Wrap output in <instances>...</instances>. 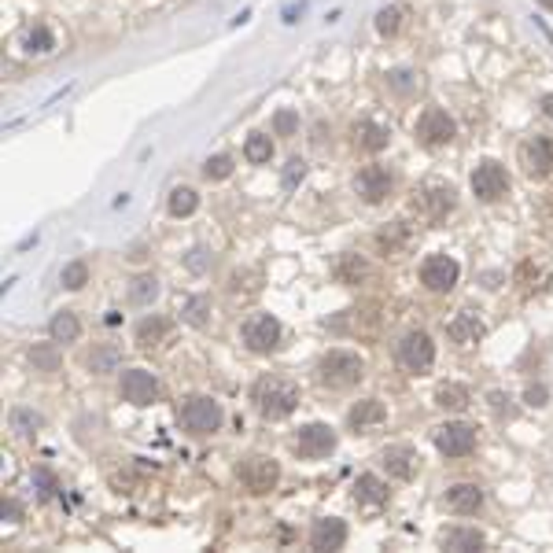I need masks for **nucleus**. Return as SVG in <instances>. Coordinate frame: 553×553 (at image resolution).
<instances>
[{
  "label": "nucleus",
  "mask_w": 553,
  "mask_h": 553,
  "mask_svg": "<svg viewBox=\"0 0 553 553\" xmlns=\"http://www.w3.org/2000/svg\"><path fill=\"white\" fill-rule=\"evenodd\" d=\"M254 406H259L266 420H284L299 406V388L284 376H262L254 384Z\"/></svg>",
  "instance_id": "f257e3e1"
},
{
  "label": "nucleus",
  "mask_w": 553,
  "mask_h": 553,
  "mask_svg": "<svg viewBox=\"0 0 553 553\" xmlns=\"http://www.w3.org/2000/svg\"><path fill=\"white\" fill-rule=\"evenodd\" d=\"M177 420L188 435H215L225 420V410H222V402H215L210 395H192V398L181 402Z\"/></svg>",
  "instance_id": "f03ea898"
},
{
  "label": "nucleus",
  "mask_w": 553,
  "mask_h": 553,
  "mask_svg": "<svg viewBox=\"0 0 553 553\" xmlns=\"http://www.w3.org/2000/svg\"><path fill=\"white\" fill-rule=\"evenodd\" d=\"M366 376V361L354 351H329L321 361H317V380L325 388H354L358 380Z\"/></svg>",
  "instance_id": "7ed1b4c3"
},
{
  "label": "nucleus",
  "mask_w": 553,
  "mask_h": 553,
  "mask_svg": "<svg viewBox=\"0 0 553 553\" xmlns=\"http://www.w3.org/2000/svg\"><path fill=\"white\" fill-rule=\"evenodd\" d=\"M398 366L406 369V373H428L435 366V343H432V336L428 332H406L398 339Z\"/></svg>",
  "instance_id": "20e7f679"
},
{
  "label": "nucleus",
  "mask_w": 553,
  "mask_h": 553,
  "mask_svg": "<svg viewBox=\"0 0 553 553\" xmlns=\"http://www.w3.org/2000/svg\"><path fill=\"white\" fill-rule=\"evenodd\" d=\"M237 476L251 495H269L276 487V480H281V465H276L273 458H266V454H251V458H244L237 465Z\"/></svg>",
  "instance_id": "39448f33"
},
{
  "label": "nucleus",
  "mask_w": 553,
  "mask_h": 553,
  "mask_svg": "<svg viewBox=\"0 0 553 553\" xmlns=\"http://www.w3.org/2000/svg\"><path fill=\"white\" fill-rule=\"evenodd\" d=\"M240 336H244L247 351L269 354V351H276V343H281V321H276L273 314H251L244 321V329H240Z\"/></svg>",
  "instance_id": "423d86ee"
},
{
  "label": "nucleus",
  "mask_w": 553,
  "mask_h": 553,
  "mask_svg": "<svg viewBox=\"0 0 553 553\" xmlns=\"http://www.w3.org/2000/svg\"><path fill=\"white\" fill-rule=\"evenodd\" d=\"M417 137H420L424 148H443V144H450L458 137V122L443 108H428L417 118Z\"/></svg>",
  "instance_id": "0eeeda50"
},
{
  "label": "nucleus",
  "mask_w": 553,
  "mask_h": 553,
  "mask_svg": "<svg viewBox=\"0 0 553 553\" xmlns=\"http://www.w3.org/2000/svg\"><path fill=\"white\" fill-rule=\"evenodd\" d=\"M118 395L130 402V406H152L159 398V380L148 369H125L118 380Z\"/></svg>",
  "instance_id": "6e6552de"
},
{
  "label": "nucleus",
  "mask_w": 553,
  "mask_h": 553,
  "mask_svg": "<svg viewBox=\"0 0 553 553\" xmlns=\"http://www.w3.org/2000/svg\"><path fill=\"white\" fill-rule=\"evenodd\" d=\"M505 188H509V174H505V166H502V162L483 159V162L472 170V192H476V200L495 203V200L505 196Z\"/></svg>",
  "instance_id": "1a4fd4ad"
},
{
  "label": "nucleus",
  "mask_w": 553,
  "mask_h": 553,
  "mask_svg": "<svg viewBox=\"0 0 553 553\" xmlns=\"http://www.w3.org/2000/svg\"><path fill=\"white\" fill-rule=\"evenodd\" d=\"M435 446H439V454H446V458H465V454L476 450V428H472V424H465V420L439 424V428H435Z\"/></svg>",
  "instance_id": "9d476101"
},
{
  "label": "nucleus",
  "mask_w": 553,
  "mask_h": 553,
  "mask_svg": "<svg viewBox=\"0 0 553 553\" xmlns=\"http://www.w3.org/2000/svg\"><path fill=\"white\" fill-rule=\"evenodd\" d=\"M461 276V266L450 259V254H428L420 266V284L428 291H450Z\"/></svg>",
  "instance_id": "9b49d317"
},
{
  "label": "nucleus",
  "mask_w": 553,
  "mask_h": 553,
  "mask_svg": "<svg viewBox=\"0 0 553 553\" xmlns=\"http://www.w3.org/2000/svg\"><path fill=\"white\" fill-rule=\"evenodd\" d=\"M295 450H299L303 458H310V461L329 458L336 450V432L329 428V424H306V428H299V435H295Z\"/></svg>",
  "instance_id": "f8f14e48"
},
{
  "label": "nucleus",
  "mask_w": 553,
  "mask_h": 553,
  "mask_svg": "<svg viewBox=\"0 0 553 553\" xmlns=\"http://www.w3.org/2000/svg\"><path fill=\"white\" fill-rule=\"evenodd\" d=\"M354 192L366 200V203H384L391 196V174L384 166H361L358 177H354Z\"/></svg>",
  "instance_id": "ddd939ff"
},
{
  "label": "nucleus",
  "mask_w": 553,
  "mask_h": 553,
  "mask_svg": "<svg viewBox=\"0 0 553 553\" xmlns=\"http://www.w3.org/2000/svg\"><path fill=\"white\" fill-rule=\"evenodd\" d=\"M520 166L531 177H546L553 170V144L546 137H531L520 144Z\"/></svg>",
  "instance_id": "4468645a"
},
{
  "label": "nucleus",
  "mask_w": 553,
  "mask_h": 553,
  "mask_svg": "<svg viewBox=\"0 0 553 553\" xmlns=\"http://www.w3.org/2000/svg\"><path fill=\"white\" fill-rule=\"evenodd\" d=\"M380 465L388 469V476L410 483V480L417 476V469H420V458H417L413 446H402V443H398V446H388V450L380 454Z\"/></svg>",
  "instance_id": "2eb2a0df"
},
{
  "label": "nucleus",
  "mask_w": 553,
  "mask_h": 553,
  "mask_svg": "<svg viewBox=\"0 0 553 553\" xmlns=\"http://www.w3.org/2000/svg\"><path fill=\"white\" fill-rule=\"evenodd\" d=\"M347 546V524L339 517H321L310 527V549H343Z\"/></svg>",
  "instance_id": "dca6fc26"
},
{
  "label": "nucleus",
  "mask_w": 553,
  "mask_h": 553,
  "mask_svg": "<svg viewBox=\"0 0 553 553\" xmlns=\"http://www.w3.org/2000/svg\"><path fill=\"white\" fill-rule=\"evenodd\" d=\"M384 420H388V410H384V402H380V398H361V402H354L351 413H347V424L354 432H369V428H376V424H384Z\"/></svg>",
  "instance_id": "f3484780"
},
{
  "label": "nucleus",
  "mask_w": 553,
  "mask_h": 553,
  "mask_svg": "<svg viewBox=\"0 0 553 553\" xmlns=\"http://www.w3.org/2000/svg\"><path fill=\"white\" fill-rule=\"evenodd\" d=\"M483 321H480V314H472V310H461V314H454V321L446 325V336L454 339V343H461V347H469V343H480L483 339Z\"/></svg>",
  "instance_id": "a211bd4d"
},
{
  "label": "nucleus",
  "mask_w": 553,
  "mask_h": 553,
  "mask_svg": "<svg viewBox=\"0 0 553 553\" xmlns=\"http://www.w3.org/2000/svg\"><path fill=\"white\" fill-rule=\"evenodd\" d=\"M446 505H450L454 513H461V517H472V513H480V505H483V491L476 483H454L450 491H446Z\"/></svg>",
  "instance_id": "6ab92c4d"
},
{
  "label": "nucleus",
  "mask_w": 553,
  "mask_h": 553,
  "mask_svg": "<svg viewBox=\"0 0 553 553\" xmlns=\"http://www.w3.org/2000/svg\"><path fill=\"white\" fill-rule=\"evenodd\" d=\"M388 140H391V130L380 122H358L354 125V144L366 148V152H384Z\"/></svg>",
  "instance_id": "aec40b11"
},
{
  "label": "nucleus",
  "mask_w": 553,
  "mask_h": 553,
  "mask_svg": "<svg viewBox=\"0 0 553 553\" xmlns=\"http://www.w3.org/2000/svg\"><path fill=\"white\" fill-rule=\"evenodd\" d=\"M85 366H89L93 373H118V366H122V351L115 347V343H96L93 351H89V358H85Z\"/></svg>",
  "instance_id": "412c9836"
},
{
  "label": "nucleus",
  "mask_w": 553,
  "mask_h": 553,
  "mask_svg": "<svg viewBox=\"0 0 553 553\" xmlns=\"http://www.w3.org/2000/svg\"><path fill=\"white\" fill-rule=\"evenodd\" d=\"M354 495H358V502H366V505H384L388 502V483L380 476H373V472H361L354 480Z\"/></svg>",
  "instance_id": "4be33fe9"
},
{
  "label": "nucleus",
  "mask_w": 553,
  "mask_h": 553,
  "mask_svg": "<svg viewBox=\"0 0 553 553\" xmlns=\"http://www.w3.org/2000/svg\"><path fill=\"white\" fill-rule=\"evenodd\" d=\"M48 336L56 339V343H78V336H81V321H78V314L71 310H59L52 321H48Z\"/></svg>",
  "instance_id": "5701e85b"
},
{
  "label": "nucleus",
  "mask_w": 553,
  "mask_h": 553,
  "mask_svg": "<svg viewBox=\"0 0 553 553\" xmlns=\"http://www.w3.org/2000/svg\"><path fill=\"white\" fill-rule=\"evenodd\" d=\"M424 210H428V215L432 218H443V215H450V210H454V188L450 185H428V192H424Z\"/></svg>",
  "instance_id": "b1692460"
},
{
  "label": "nucleus",
  "mask_w": 553,
  "mask_h": 553,
  "mask_svg": "<svg viewBox=\"0 0 553 553\" xmlns=\"http://www.w3.org/2000/svg\"><path fill=\"white\" fill-rule=\"evenodd\" d=\"M443 549H483V535L476 527H450V531H443Z\"/></svg>",
  "instance_id": "393cba45"
},
{
  "label": "nucleus",
  "mask_w": 553,
  "mask_h": 553,
  "mask_svg": "<svg viewBox=\"0 0 553 553\" xmlns=\"http://www.w3.org/2000/svg\"><path fill=\"white\" fill-rule=\"evenodd\" d=\"M155 295H159L155 273H140V276H133V281H130V303L148 306V303H155Z\"/></svg>",
  "instance_id": "a878e982"
},
{
  "label": "nucleus",
  "mask_w": 553,
  "mask_h": 553,
  "mask_svg": "<svg viewBox=\"0 0 553 553\" xmlns=\"http://www.w3.org/2000/svg\"><path fill=\"white\" fill-rule=\"evenodd\" d=\"M170 207V215L174 218H188V215H196V207H200V196H196V188H174L166 200Z\"/></svg>",
  "instance_id": "bb28decb"
},
{
  "label": "nucleus",
  "mask_w": 553,
  "mask_h": 553,
  "mask_svg": "<svg viewBox=\"0 0 553 553\" xmlns=\"http://www.w3.org/2000/svg\"><path fill=\"white\" fill-rule=\"evenodd\" d=\"M30 361H33V369L37 373H56L59 369V347H56V339H52V343H33L30 347Z\"/></svg>",
  "instance_id": "cd10ccee"
},
{
  "label": "nucleus",
  "mask_w": 553,
  "mask_h": 553,
  "mask_svg": "<svg viewBox=\"0 0 553 553\" xmlns=\"http://www.w3.org/2000/svg\"><path fill=\"white\" fill-rule=\"evenodd\" d=\"M23 48H26L30 56H48V52L56 48V37H52L48 26H33V30H26V37H23Z\"/></svg>",
  "instance_id": "c85d7f7f"
},
{
  "label": "nucleus",
  "mask_w": 553,
  "mask_h": 553,
  "mask_svg": "<svg viewBox=\"0 0 553 553\" xmlns=\"http://www.w3.org/2000/svg\"><path fill=\"white\" fill-rule=\"evenodd\" d=\"M244 159H247V162H254V166L269 162V159H273V140H269L266 133H251V137H247V144H244Z\"/></svg>",
  "instance_id": "c756f323"
},
{
  "label": "nucleus",
  "mask_w": 553,
  "mask_h": 553,
  "mask_svg": "<svg viewBox=\"0 0 553 553\" xmlns=\"http://www.w3.org/2000/svg\"><path fill=\"white\" fill-rule=\"evenodd\" d=\"M166 321H162V317H144V321L137 325V343L144 347V351H152L155 343H159V339L166 336Z\"/></svg>",
  "instance_id": "7c9ffc66"
},
{
  "label": "nucleus",
  "mask_w": 553,
  "mask_h": 553,
  "mask_svg": "<svg viewBox=\"0 0 553 553\" xmlns=\"http://www.w3.org/2000/svg\"><path fill=\"white\" fill-rule=\"evenodd\" d=\"M435 402L443 410H465L472 402V395H469V388H461V384H443L435 391Z\"/></svg>",
  "instance_id": "2f4dec72"
},
{
  "label": "nucleus",
  "mask_w": 553,
  "mask_h": 553,
  "mask_svg": "<svg viewBox=\"0 0 553 553\" xmlns=\"http://www.w3.org/2000/svg\"><path fill=\"white\" fill-rule=\"evenodd\" d=\"M8 420H11V432H15V435H30V432H37L41 424H45V417L33 413V410H26V406H15Z\"/></svg>",
  "instance_id": "473e14b6"
},
{
  "label": "nucleus",
  "mask_w": 553,
  "mask_h": 553,
  "mask_svg": "<svg viewBox=\"0 0 553 553\" xmlns=\"http://www.w3.org/2000/svg\"><path fill=\"white\" fill-rule=\"evenodd\" d=\"M207 314H210V299H207V295H192V299H185V306H181V317H185L188 325H196V329L207 325Z\"/></svg>",
  "instance_id": "72a5a7b5"
},
{
  "label": "nucleus",
  "mask_w": 553,
  "mask_h": 553,
  "mask_svg": "<svg viewBox=\"0 0 553 553\" xmlns=\"http://www.w3.org/2000/svg\"><path fill=\"white\" fill-rule=\"evenodd\" d=\"M59 281H63V288L78 291V288H85V284H89V266H85L81 259H74V262H67V266H63Z\"/></svg>",
  "instance_id": "f704fd0d"
},
{
  "label": "nucleus",
  "mask_w": 553,
  "mask_h": 553,
  "mask_svg": "<svg viewBox=\"0 0 553 553\" xmlns=\"http://www.w3.org/2000/svg\"><path fill=\"white\" fill-rule=\"evenodd\" d=\"M232 174V159L229 155H210L207 162H203V177L207 181H225Z\"/></svg>",
  "instance_id": "c9c22d12"
},
{
  "label": "nucleus",
  "mask_w": 553,
  "mask_h": 553,
  "mask_svg": "<svg viewBox=\"0 0 553 553\" xmlns=\"http://www.w3.org/2000/svg\"><path fill=\"white\" fill-rule=\"evenodd\" d=\"M388 85H391L395 93L406 96V93H417V89H420V78H417L413 71H391V74H388Z\"/></svg>",
  "instance_id": "e433bc0d"
},
{
  "label": "nucleus",
  "mask_w": 553,
  "mask_h": 553,
  "mask_svg": "<svg viewBox=\"0 0 553 553\" xmlns=\"http://www.w3.org/2000/svg\"><path fill=\"white\" fill-rule=\"evenodd\" d=\"M398 26H402V8H384V11L376 15V30L384 33V37L398 33Z\"/></svg>",
  "instance_id": "4c0bfd02"
},
{
  "label": "nucleus",
  "mask_w": 553,
  "mask_h": 553,
  "mask_svg": "<svg viewBox=\"0 0 553 553\" xmlns=\"http://www.w3.org/2000/svg\"><path fill=\"white\" fill-rule=\"evenodd\" d=\"M303 177H306V162H303V159H288L284 174H281V185H284V192H291V188L299 185Z\"/></svg>",
  "instance_id": "58836bf2"
},
{
  "label": "nucleus",
  "mask_w": 553,
  "mask_h": 553,
  "mask_svg": "<svg viewBox=\"0 0 553 553\" xmlns=\"http://www.w3.org/2000/svg\"><path fill=\"white\" fill-rule=\"evenodd\" d=\"M210 262H215V254H210L207 247H192V251H188V259H185V266L192 269V273H207Z\"/></svg>",
  "instance_id": "ea45409f"
},
{
  "label": "nucleus",
  "mask_w": 553,
  "mask_h": 553,
  "mask_svg": "<svg viewBox=\"0 0 553 553\" xmlns=\"http://www.w3.org/2000/svg\"><path fill=\"white\" fill-rule=\"evenodd\" d=\"M273 130H276V137H291L295 130H299V115H295V111H276Z\"/></svg>",
  "instance_id": "a19ab883"
},
{
  "label": "nucleus",
  "mask_w": 553,
  "mask_h": 553,
  "mask_svg": "<svg viewBox=\"0 0 553 553\" xmlns=\"http://www.w3.org/2000/svg\"><path fill=\"white\" fill-rule=\"evenodd\" d=\"M546 398H549V388H546V384H531V388L524 391V402H527V406H546Z\"/></svg>",
  "instance_id": "79ce46f5"
},
{
  "label": "nucleus",
  "mask_w": 553,
  "mask_h": 553,
  "mask_svg": "<svg viewBox=\"0 0 553 553\" xmlns=\"http://www.w3.org/2000/svg\"><path fill=\"white\" fill-rule=\"evenodd\" d=\"M33 480H37V487H41V498H52V491H56V480H52V472L37 469V472H33Z\"/></svg>",
  "instance_id": "37998d69"
},
{
  "label": "nucleus",
  "mask_w": 553,
  "mask_h": 553,
  "mask_svg": "<svg viewBox=\"0 0 553 553\" xmlns=\"http://www.w3.org/2000/svg\"><path fill=\"white\" fill-rule=\"evenodd\" d=\"M4 517H8V520H11V524H15V520H19V517H23V509H19V505H15V502H11V498H8V502H4Z\"/></svg>",
  "instance_id": "c03bdc74"
},
{
  "label": "nucleus",
  "mask_w": 553,
  "mask_h": 553,
  "mask_svg": "<svg viewBox=\"0 0 553 553\" xmlns=\"http://www.w3.org/2000/svg\"><path fill=\"white\" fill-rule=\"evenodd\" d=\"M542 111L553 118V96H542Z\"/></svg>",
  "instance_id": "a18cd8bd"
},
{
  "label": "nucleus",
  "mask_w": 553,
  "mask_h": 553,
  "mask_svg": "<svg viewBox=\"0 0 553 553\" xmlns=\"http://www.w3.org/2000/svg\"><path fill=\"white\" fill-rule=\"evenodd\" d=\"M539 4H542L546 11H553V0H539Z\"/></svg>",
  "instance_id": "49530a36"
}]
</instances>
